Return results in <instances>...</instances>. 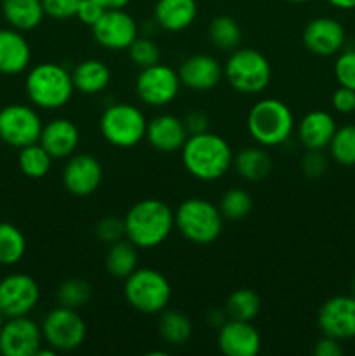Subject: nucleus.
Listing matches in <instances>:
<instances>
[{"label": "nucleus", "mask_w": 355, "mask_h": 356, "mask_svg": "<svg viewBox=\"0 0 355 356\" xmlns=\"http://www.w3.org/2000/svg\"><path fill=\"white\" fill-rule=\"evenodd\" d=\"M2 14L10 28L30 31L44 21L45 10L42 0H2Z\"/></svg>", "instance_id": "obj_26"}, {"label": "nucleus", "mask_w": 355, "mask_h": 356, "mask_svg": "<svg viewBox=\"0 0 355 356\" xmlns=\"http://www.w3.org/2000/svg\"><path fill=\"white\" fill-rule=\"evenodd\" d=\"M347 33L343 24L329 16L313 17L303 30V44L312 54L329 58L343 49Z\"/></svg>", "instance_id": "obj_16"}, {"label": "nucleus", "mask_w": 355, "mask_h": 356, "mask_svg": "<svg viewBox=\"0 0 355 356\" xmlns=\"http://www.w3.org/2000/svg\"><path fill=\"white\" fill-rule=\"evenodd\" d=\"M146 141L153 149L160 153L181 152L184 141L188 139V131L183 118L176 115L162 113L153 117L146 125Z\"/></svg>", "instance_id": "obj_20"}, {"label": "nucleus", "mask_w": 355, "mask_h": 356, "mask_svg": "<svg viewBox=\"0 0 355 356\" xmlns=\"http://www.w3.org/2000/svg\"><path fill=\"white\" fill-rule=\"evenodd\" d=\"M209 40L219 51H235L242 40V30L232 16H216L209 23Z\"/></svg>", "instance_id": "obj_30"}, {"label": "nucleus", "mask_w": 355, "mask_h": 356, "mask_svg": "<svg viewBox=\"0 0 355 356\" xmlns=\"http://www.w3.org/2000/svg\"><path fill=\"white\" fill-rule=\"evenodd\" d=\"M171 294L169 280L153 268H138L125 278V301L143 315H160L169 305Z\"/></svg>", "instance_id": "obj_7"}, {"label": "nucleus", "mask_w": 355, "mask_h": 356, "mask_svg": "<svg viewBox=\"0 0 355 356\" xmlns=\"http://www.w3.org/2000/svg\"><path fill=\"white\" fill-rule=\"evenodd\" d=\"M317 325L322 336L338 341L355 337V298L354 296H334L329 298L317 313Z\"/></svg>", "instance_id": "obj_14"}, {"label": "nucleus", "mask_w": 355, "mask_h": 356, "mask_svg": "<svg viewBox=\"0 0 355 356\" xmlns=\"http://www.w3.org/2000/svg\"><path fill=\"white\" fill-rule=\"evenodd\" d=\"M181 86L197 92L214 89L223 79V66L216 58L209 54H194L181 63L180 70Z\"/></svg>", "instance_id": "obj_19"}, {"label": "nucleus", "mask_w": 355, "mask_h": 356, "mask_svg": "<svg viewBox=\"0 0 355 356\" xmlns=\"http://www.w3.org/2000/svg\"><path fill=\"white\" fill-rule=\"evenodd\" d=\"M40 287L26 273H10L0 280V312L6 318L30 315L38 305Z\"/></svg>", "instance_id": "obj_12"}, {"label": "nucleus", "mask_w": 355, "mask_h": 356, "mask_svg": "<svg viewBox=\"0 0 355 356\" xmlns=\"http://www.w3.org/2000/svg\"><path fill=\"white\" fill-rule=\"evenodd\" d=\"M104 10L106 9L101 7L97 2H94V0H82L79 9H77L75 17H79L80 23L87 24V26H93V24L97 23V19L103 16Z\"/></svg>", "instance_id": "obj_43"}, {"label": "nucleus", "mask_w": 355, "mask_h": 356, "mask_svg": "<svg viewBox=\"0 0 355 356\" xmlns=\"http://www.w3.org/2000/svg\"><path fill=\"white\" fill-rule=\"evenodd\" d=\"M40 115L26 104H7L0 110V139L13 148L38 143L42 134Z\"/></svg>", "instance_id": "obj_11"}, {"label": "nucleus", "mask_w": 355, "mask_h": 356, "mask_svg": "<svg viewBox=\"0 0 355 356\" xmlns=\"http://www.w3.org/2000/svg\"><path fill=\"white\" fill-rule=\"evenodd\" d=\"M6 315H3L2 312H0V330H2V327H3V323H6Z\"/></svg>", "instance_id": "obj_48"}, {"label": "nucleus", "mask_w": 355, "mask_h": 356, "mask_svg": "<svg viewBox=\"0 0 355 356\" xmlns=\"http://www.w3.org/2000/svg\"><path fill=\"white\" fill-rule=\"evenodd\" d=\"M38 143L52 159H68L75 153L80 143L79 127L68 118H54L42 127Z\"/></svg>", "instance_id": "obj_21"}, {"label": "nucleus", "mask_w": 355, "mask_h": 356, "mask_svg": "<svg viewBox=\"0 0 355 356\" xmlns=\"http://www.w3.org/2000/svg\"><path fill=\"white\" fill-rule=\"evenodd\" d=\"M97 238L104 243H115L118 240H122L125 236V228H124V218H117V216H106V218L101 219L96 225L94 229Z\"/></svg>", "instance_id": "obj_39"}, {"label": "nucleus", "mask_w": 355, "mask_h": 356, "mask_svg": "<svg viewBox=\"0 0 355 356\" xmlns=\"http://www.w3.org/2000/svg\"><path fill=\"white\" fill-rule=\"evenodd\" d=\"M80 2L82 0H42V6H44L45 16L54 17V19H70L77 16Z\"/></svg>", "instance_id": "obj_40"}, {"label": "nucleus", "mask_w": 355, "mask_h": 356, "mask_svg": "<svg viewBox=\"0 0 355 356\" xmlns=\"http://www.w3.org/2000/svg\"><path fill=\"white\" fill-rule=\"evenodd\" d=\"M134 87L141 103L160 108L176 99L181 89V80L176 70L157 63L139 72Z\"/></svg>", "instance_id": "obj_10"}, {"label": "nucleus", "mask_w": 355, "mask_h": 356, "mask_svg": "<svg viewBox=\"0 0 355 356\" xmlns=\"http://www.w3.org/2000/svg\"><path fill=\"white\" fill-rule=\"evenodd\" d=\"M90 30L94 40L108 51H124L138 38V23L124 9H106Z\"/></svg>", "instance_id": "obj_13"}, {"label": "nucleus", "mask_w": 355, "mask_h": 356, "mask_svg": "<svg viewBox=\"0 0 355 356\" xmlns=\"http://www.w3.org/2000/svg\"><path fill=\"white\" fill-rule=\"evenodd\" d=\"M218 346L226 356H256L261 350V336L251 322L230 318L219 327Z\"/></svg>", "instance_id": "obj_18"}, {"label": "nucleus", "mask_w": 355, "mask_h": 356, "mask_svg": "<svg viewBox=\"0 0 355 356\" xmlns=\"http://www.w3.org/2000/svg\"><path fill=\"white\" fill-rule=\"evenodd\" d=\"M331 103H333V108L338 113H355V90L350 89V87L340 86L333 92Z\"/></svg>", "instance_id": "obj_42"}, {"label": "nucleus", "mask_w": 355, "mask_h": 356, "mask_svg": "<svg viewBox=\"0 0 355 356\" xmlns=\"http://www.w3.org/2000/svg\"><path fill=\"white\" fill-rule=\"evenodd\" d=\"M26 252V238L10 222H0V264L14 266L23 259Z\"/></svg>", "instance_id": "obj_33"}, {"label": "nucleus", "mask_w": 355, "mask_h": 356, "mask_svg": "<svg viewBox=\"0 0 355 356\" xmlns=\"http://www.w3.org/2000/svg\"><path fill=\"white\" fill-rule=\"evenodd\" d=\"M352 296H354V298H355V278H354V280H352Z\"/></svg>", "instance_id": "obj_50"}, {"label": "nucleus", "mask_w": 355, "mask_h": 356, "mask_svg": "<svg viewBox=\"0 0 355 356\" xmlns=\"http://www.w3.org/2000/svg\"><path fill=\"white\" fill-rule=\"evenodd\" d=\"M181 162L191 177L212 183L221 179L233 165V152L225 138L205 131L188 136L181 148Z\"/></svg>", "instance_id": "obj_1"}, {"label": "nucleus", "mask_w": 355, "mask_h": 356, "mask_svg": "<svg viewBox=\"0 0 355 356\" xmlns=\"http://www.w3.org/2000/svg\"><path fill=\"white\" fill-rule=\"evenodd\" d=\"M233 165L242 179L258 183L270 176L271 159L263 148H244L233 156Z\"/></svg>", "instance_id": "obj_28"}, {"label": "nucleus", "mask_w": 355, "mask_h": 356, "mask_svg": "<svg viewBox=\"0 0 355 356\" xmlns=\"http://www.w3.org/2000/svg\"><path fill=\"white\" fill-rule=\"evenodd\" d=\"M198 14L197 0H157L153 17L167 31H183L195 23Z\"/></svg>", "instance_id": "obj_24"}, {"label": "nucleus", "mask_w": 355, "mask_h": 356, "mask_svg": "<svg viewBox=\"0 0 355 356\" xmlns=\"http://www.w3.org/2000/svg\"><path fill=\"white\" fill-rule=\"evenodd\" d=\"M52 156L40 143H33L19 149L17 163H19L21 172L30 179H42L49 174L52 167Z\"/></svg>", "instance_id": "obj_31"}, {"label": "nucleus", "mask_w": 355, "mask_h": 356, "mask_svg": "<svg viewBox=\"0 0 355 356\" xmlns=\"http://www.w3.org/2000/svg\"><path fill=\"white\" fill-rule=\"evenodd\" d=\"M331 156L343 167L355 165V124L338 127L329 143Z\"/></svg>", "instance_id": "obj_34"}, {"label": "nucleus", "mask_w": 355, "mask_h": 356, "mask_svg": "<svg viewBox=\"0 0 355 356\" xmlns=\"http://www.w3.org/2000/svg\"><path fill=\"white\" fill-rule=\"evenodd\" d=\"M104 268L113 278L125 280L132 271L138 270V247L124 238L110 243L104 256Z\"/></svg>", "instance_id": "obj_27"}, {"label": "nucleus", "mask_w": 355, "mask_h": 356, "mask_svg": "<svg viewBox=\"0 0 355 356\" xmlns=\"http://www.w3.org/2000/svg\"><path fill=\"white\" fill-rule=\"evenodd\" d=\"M94 2H97L104 9H124L129 0H94Z\"/></svg>", "instance_id": "obj_46"}, {"label": "nucleus", "mask_w": 355, "mask_h": 356, "mask_svg": "<svg viewBox=\"0 0 355 356\" xmlns=\"http://www.w3.org/2000/svg\"><path fill=\"white\" fill-rule=\"evenodd\" d=\"M219 212L228 221H242L253 211V197L242 188L225 191L218 204Z\"/></svg>", "instance_id": "obj_35"}, {"label": "nucleus", "mask_w": 355, "mask_h": 356, "mask_svg": "<svg viewBox=\"0 0 355 356\" xmlns=\"http://www.w3.org/2000/svg\"><path fill=\"white\" fill-rule=\"evenodd\" d=\"M334 76L338 83L355 90V49H341L334 63Z\"/></svg>", "instance_id": "obj_38"}, {"label": "nucleus", "mask_w": 355, "mask_h": 356, "mask_svg": "<svg viewBox=\"0 0 355 356\" xmlns=\"http://www.w3.org/2000/svg\"><path fill=\"white\" fill-rule=\"evenodd\" d=\"M261 312V298L251 289H239L233 291L226 299L225 313L232 320H244L253 322Z\"/></svg>", "instance_id": "obj_32"}, {"label": "nucleus", "mask_w": 355, "mask_h": 356, "mask_svg": "<svg viewBox=\"0 0 355 356\" xmlns=\"http://www.w3.org/2000/svg\"><path fill=\"white\" fill-rule=\"evenodd\" d=\"M225 218L219 207L200 197H191L181 202L174 211V228L191 243L207 245L212 243L223 229Z\"/></svg>", "instance_id": "obj_5"}, {"label": "nucleus", "mask_w": 355, "mask_h": 356, "mask_svg": "<svg viewBox=\"0 0 355 356\" xmlns=\"http://www.w3.org/2000/svg\"><path fill=\"white\" fill-rule=\"evenodd\" d=\"M327 3H331L336 9H343V10H350L355 9V0H326Z\"/></svg>", "instance_id": "obj_47"}, {"label": "nucleus", "mask_w": 355, "mask_h": 356, "mask_svg": "<svg viewBox=\"0 0 355 356\" xmlns=\"http://www.w3.org/2000/svg\"><path fill=\"white\" fill-rule=\"evenodd\" d=\"M336 120L329 111H308L298 124V138L306 149H326L336 132Z\"/></svg>", "instance_id": "obj_23"}, {"label": "nucleus", "mask_w": 355, "mask_h": 356, "mask_svg": "<svg viewBox=\"0 0 355 356\" xmlns=\"http://www.w3.org/2000/svg\"><path fill=\"white\" fill-rule=\"evenodd\" d=\"M226 82L240 94L263 92L271 79V66L260 51L253 47H237L223 66Z\"/></svg>", "instance_id": "obj_6"}, {"label": "nucleus", "mask_w": 355, "mask_h": 356, "mask_svg": "<svg viewBox=\"0 0 355 356\" xmlns=\"http://www.w3.org/2000/svg\"><path fill=\"white\" fill-rule=\"evenodd\" d=\"M24 90L31 104L40 110H59L73 96L72 73L56 63H40L28 72Z\"/></svg>", "instance_id": "obj_3"}, {"label": "nucleus", "mask_w": 355, "mask_h": 356, "mask_svg": "<svg viewBox=\"0 0 355 356\" xmlns=\"http://www.w3.org/2000/svg\"><path fill=\"white\" fill-rule=\"evenodd\" d=\"M294 129L291 108L275 97H263L247 113V131L260 146L284 145Z\"/></svg>", "instance_id": "obj_4"}, {"label": "nucleus", "mask_w": 355, "mask_h": 356, "mask_svg": "<svg viewBox=\"0 0 355 356\" xmlns=\"http://www.w3.org/2000/svg\"><path fill=\"white\" fill-rule=\"evenodd\" d=\"M42 344V327L28 315L7 318L0 330V353L3 356H35Z\"/></svg>", "instance_id": "obj_15"}, {"label": "nucleus", "mask_w": 355, "mask_h": 356, "mask_svg": "<svg viewBox=\"0 0 355 356\" xmlns=\"http://www.w3.org/2000/svg\"><path fill=\"white\" fill-rule=\"evenodd\" d=\"M125 238L138 249H155L169 238L174 228V212L159 198H145L124 216Z\"/></svg>", "instance_id": "obj_2"}, {"label": "nucleus", "mask_w": 355, "mask_h": 356, "mask_svg": "<svg viewBox=\"0 0 355 356\" xmlns=\"http://www.w3.org/2000/svg\"><path fill=\"white\" fill-rule=\"evenodd\" d=\"M313 353L317 356H341L343 355V346H341V341L329 336H322L317 341Z\"/></svg>", "instance_id": "obj_44"}, {"label": "nucleus", "mask_w": 355, "mask_h": 356, "mask_svg": "<svg viewBox=\"0 0 355 356\" xmlns=\"http://www.w3.org/2000/svg\"><path fill=\"white\" fill-rule=\"evenodd\" d=\"M44 344L51 346L58 353H66L82 346L87 336V325L79 312L68 306L51 309L42 322Z\"/></svg>", "instance_id": "obj_9"}, {"label": "nucleus", "mask_w": 355, "mask_h": 356, "mask_svg": "<svg viewBox=\"0 0 355 356\" xmlns=\"http://www.w3.org/2000/svg\"><path fill=\"white\" fill-rule=\"evenodd\" d=\"M31 49L26 38L16 28L0 30V73L17 75L30 66Z\"/></svg>", "instance_id": "obj_22"}, {"label": "nucleus", "mask_w": 355, "mask_h": 356, "mask_svg": "<svg viewBox=\"0 0 355 356\" xmlns=\"http://www.w3.org/2000/svg\"><path fill=\"white\" fill-rule=\"evenodd\" d=\"M287 2H291V3H305V2H308V0H287Z\"/></svg>", "instance_id": "obj_49"}, {"label": "nucleus", "mask_w": 355, "mask_h": 356, "mask_svg": "<svg viewBox=\"0 0 355 356\" xmlns=\"http://www.w3.org/2000/svg\"><path fill=\"white\" fill-rule=\"evenodd\" d=\"M93 298V289L89 282L82 278H68L58 289V301L61 306L79 309L84 308Z\"/></svg>", "instance_id": "obj_36"}, {"label": "nucleus", "mask_w": 355, "mask_h": 356, "mask_svg": "<svg viewBox=\"0 0 355 356\" xmlns=\"http://www.w3.org/2000/svg\"><path fill=\"white\" fill-rule=\"evenodd\" d=\"M103 181V167L96 156L89 153L68 156L63 169V184L66 191L75 197H89Z\"/></svg>", "instance_id": "obj_17"}, {"label": "nucleus", "mask_w": 355, "mask_h": 356, "mask_svg": "<svg viewBox=\"0 0 355 356\" xmlns=\"http://www.w3.org/2000/svg\"><path fill=\"white\" fill-rule=\"evenodd\" d=\"M194 327L190 318L178 309H164L159 316V336L169 346H183L191 337Z\"/></svg>", "instance_id": "obj_29"}, {"label": "nucleus", "mask_w": 355, "mask_h": 356, "mask_svg": "<svg viewBox=\"0 0 355 356\" xmlns=\"http://www.w3.org/2000/svg\"><path fill=\"white\" fill-rule=\"evenodd\" d=\"M145 113L131 103L110 104L100 118L101 136L115 148H132L146 136Z\"/></svg>", "instance_id": "obj_8"}, {"label": "nucleus", "mask_w": 355, "mask_h": 356, "mask_svg": "<svg viewBox=\"0 0 355 356\" xmlns=\"http://www.w3.org/2000/svg\"><path fill=\"white\" fill-rule=\"evenodd\" d=\"M129 59L132 65L138 66L139 70L148 68V66L160 63V49L152 38L138 37L127 49Z\"/></svg>", "instance_id": "obj_37"}, {"label": "nucleus", "mask_w": 355, "mask_h": 356, "mask_svg": "<svg viewBox=\"0 0 355 356\" xmlns=\"http://www.w3.org/2000/svg\"><path fill=\"white\" fill-rule=\"evenodd\" d=\"M184 127H187L188 136L191 134H200V132L209 131V118L207 115L202 111H191L187 117L183 118Z\"/></svg>", "instance_id": "obj_45"}, {"label": "nucleus", "mask_w": 355, "mask_h": 356, "mask_svg": "<svg viewBox=\"0 0 355 356\" xmlns=\"http://www.w3.org/2000/svg\"><path fill=\"white\" fill-rule=\"evenodd\" d=\"M73 87L86 96L103 92L111 80V72L100 59H86L72 72Z\"/></svg>", "instance_id": "obj_25"}, {"label": "nucleus", "mask_w": 355, "mask_h": 356, "mask_svg": "<svg viewBox=\"0 0 355 356\" xmlns=\"http://www.w3.org/2000/svg\"><path fill=\"white\" fill-rule=\"evenodd\" d=\"M327 169V160L322 155V149H306L305 159L301 160V170L310 179H317Z\"/></svg>", "instance_id": "obj_41"}]
</instances>
